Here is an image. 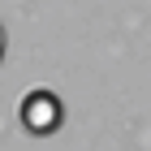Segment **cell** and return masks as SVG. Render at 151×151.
<instances>
[{
    "instance_id": "7a4b0ae2",
    "label": "cell",
    "mask_w": 151,
    "mask_h": 151,
    "mask_svg": "<svg viewBox=\"0 0 151 151\" xmlns=\"http://www.w3.org/2000/svg\"><path fill=\"white\" fill-rule=\"evenodd\" d=\"M4 47H9V35H4V22H0V60H4Z\"/></svg>"
},
{
    "instance_id": "6da1fadb",
    "label": "cell",
    "mask_w": 151,
    "mask_h": 151,
    "mask_svg": "<svg viewBox=\"0 0 151 151\" xmlns=\"http://www.w3.org/2000/svg\"><path fill=\"white\" fill-rule=\"evenodd\" d=\"M17 121H22L26 134H35V138H47V134H56L65 125V104H60L56 91H47V86H35V91L22 95V104H17Z\"/></svg>"
}]
</instances>
